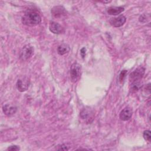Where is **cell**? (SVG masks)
I'll return each mask as SVG.
<instances>
[{
    "instance_id": "obj_12",
    "label": "cell",
    "mask_w": 151,
    "mask_h": 151,
    "mask_svg": "<svg viewBox=\"0 0 151 151\" xmlns=\"http://www.w3.org/2000/svg\"><path fill=\"white\" fill-rule=\"evenodd\" d=\"M70 50V47L67 44H61L57 47V52L60 55L67 54Z\"/></svg>"
},
{
    "instance_id": "obj_10",
    "label": "cell",
    "mask_w": 151,
    "mask_h": 151,
    "mask_svg": "<svg viewBox=\"0 0 151 151\" xmlns=\"http://www.w3.org/2000/svg\"><path fill=\"white\" fill-rule=\"evenodd\" d=\"M17 88L18 91L23 92L26 91L28 87V82L27 80H24L21 79H18L17 82Z\"/></svg>"
},
{
    "instance_id": "obj_16",
    "label": "cell",
    "mask_w": 151,
    "mask_h": 151,
    "mask_svg": "<svg viewBox=\"0 0 151 151\" xmlns=\"http://www.w3.org/2000/svg\"><path fill=\"white\" fill-rule=\"evenodd\" d=\"M56 149L57 150H68V148L67 147L66 145H64V144H62V145H59L57 146V147H56Z\"/></svg>"
},
{
    "instance_id": "obj_15",
    "label": "cell",
    "mask_w": 151,
    "mask_h": 151,
    "mask_svg": "<svg viewBox=\"0 0 151 151\" xmlns=\"http://www.w3.org/2000/svg\"><path fill=\"white\" fill-rule=\"evenodd\" d=\"M127 70H122L121 71V73H120L119 74V81L120 83H122L123 82L125 77H126V76L127 74Z\"/></svg>"
},
{
    "instance_id": "obj_3",
    "label": "cell",
    "mask_w": 151,
    "mask_h": 151,
    "mask_svg": "<svg viewBox=\"0 0 151 151\" xmlns=\"http://www.w3.org/2000/svg\"><path fill=\"white\" fill-rule=\"evenodd\" d=\"M34 47L30 44H27L23 47L19 53V57L21 60L26 61L29 59L34 54Z\"/></svg>"
},
{
    "instance_id": "obj_14",
    "label": "cell",
    "mask_w": 151,
    "mask_h": 151,
    "mask_svg": "<svg viewBox=\"0 0 151 151\" xmlns=\"http://www.w3.org/2000/svg\"><path fill=\"white\" fill-rule=\"evenodd\" d=\"M143 138L145 139V140L146 141H148V142H150L151 140V135H150V131L149 130H145L144 132H143Z\"/></svg>"
},
{
    "instance_id": "obj_4",
    "label": "cell",
    "mask_w": 151,
    "mask_h": 151,
    "mask_svg": "<svg viewBox=\"0 0 151 151\" xmlns=\"http://www.w3.org/2000/svg\"><path fill=\"white\" fill-rule=\"evenodd\" d=\"M145 69L143 67H139L130 74L129 80L131 83L140 81L145 74Z\"/></svg>"
},
{
    "instance_id": "obj_18",
    "label": "cell",
    "mask_w": 151,
    "mask_h": 151,
    "mask_svg": "<svg viewBox=\"0 0 151 151\" xmlns=\"http://www.w3.org/2000/svg\"><path fill=\"white\" fill-rule=\"evenodd\" d=\"M86 49L85 47H83L81 49L80 54L83 58H84V57L86 56Z\"/></svg>"
},
{
    "instance_id": "obj_7",
    "label": "cell",
    "mask_w": 151,
    "mask_h": 151,
    "mask_svg": "<svg viewBox=\"0 0 151 151\" xmlns=\"http://www.w3.org/2000/svg\"><path fill=\"white\" fill-rule=\"evenodd\" d=\"M132 114L133 110L132 108L126 107L121 111L119 114V118L123 121H127L132 117Z\"/></svg>"
},
{
    "instance_id": "obj_5",
    "label": "cell",
    "mask_w": 151,
    "mask_h": 151,
    "mask_svg": "<svg viewBox=\"0 0 151 151\" xmlns=\"http://www.w3.org/2000/svg\"><path fill=\"white\" fill-rule=\"evenodd\" d=\"M65 9L62 6H55L51 9L52 15L57 18H61L66 15Z\"/></svg>"
},
{
    "instance_id": "obj_6",
    "label": "cell",
    "mask_w": 151,
    "mask_h": 151,
    "mask_svg": "<svg viewBox=\"0 0 151 151\" xmlns=\"http://www.w3.org/2000/svg\"><path fill=\"white\" fill-rule=\"evenodd\" d=\"M126 18L124 15H120L117 17L112 18L110 19V24L114 27H120L124 24Z\"/></svg>"
},
{
    "instance_id": "obj_11",
    "label": "cell",
    "mask_w": 151,
    "mask_h": 151,
    "mask_svg": "<svg viewBox=\"0 0 151 151\" xmlns=\"http://www.w3.org/2000/svg\"><path fill=\"white\" fill-rule=\"evenodd\" d=\"M124 8L122 6H110L107 8V12L110 15H117L124 11Z\"/></svg>"
},
{
    "instance_id": "obj_13",
    "label": "cell",
    "mask_w": 151,
    "mask_h": 151,
    "mask_svg": "<svg viewBox=\"0 0 151 151\" xmlns=\"http://www.w3.org/2000/svg\"><path fill=\"white\" fill-rule=\"evenodd\" d=\"M80 116L81 117L82 119H86V120H87L88 119H89V117L91 118V119H93V115L92 114H90V111L88 110H87V109H83L81 113H80Z\"/></svg>"
},
{
    "instance_id": "obj_1",
    "label": "cell",
    "mask_w": 151,
    "mask_h": 151,
    "mask_svg": "<svg viewBox=\"0 0 151 151\" xmlns=\"http://www.w3.org/2000/svg\"><path fill=\"white\" fill-rule=\"evenodd\" d=\"M41 21L40 15L35 11H28L22 17L21 22L24 25L27 26H35Z\"/></svg>"
},
{
    "instance_id": "obj_8",
    "label": "cell",
    "mask_w": 151,
    "mask_h": 151,
    "mask_svg": "<svg viewBox=\"0 0 151 151\" xmlns=\"http://www.w3.org/2000/svg\"><path fill=\"white\" fill-rule=\"evenodd\" d=\"M49 29L50 31L54 34H60L64 31L63 27L60 24L54 21L50 22Z\"/></svg>"
},
{
    "instance_id": "obj_9",
    "label": "cell",
    "mask_w": 151,
    "mask_h": 151,
    "mask_svg": "<svg viewBox=\"0 0 151 151\" xmlns=\"http://www.w3.org/2000/svg\"><path fill=\"white\" fill-rule=\"evenodd\" d=\"M2 110L4 113L7 116H11L16 113L17 108L15 106L6 104L2 107Z\"/></svg>"
},
{
    "instance_id": "obj_2",
    "label": "cell",
    "mask_w": 151,
    "mask_h": 151,
    "mask_svg": "<svg viewBox=\"0 0 151 151\" xmlns=\"http://www.w3.org/2000/svg\"><path fill=\"white\" fill-rule=\"evenodd\" d=\"M81 74V66L77 63H73L70 67V76L73 83H76L80 78Z\"/></svg>"
},
{
    "instance_id": "obj_17",
    "label": "cell",
    "mask_w": 151,
    "mask_h": 151,
    "mask_svg": "<svg viewBox=\"0 0 151 151\" xmlns=\"http://www.w3.org/2000/svg\"><path fill=\"white\" fill-rule=\"evenodd\" d=\"M20 149L19 147L18 146H17V145H12V146H9L8 148H7V150H12V151H14V150H19Z\"/></svg>"
}]
</instances>
